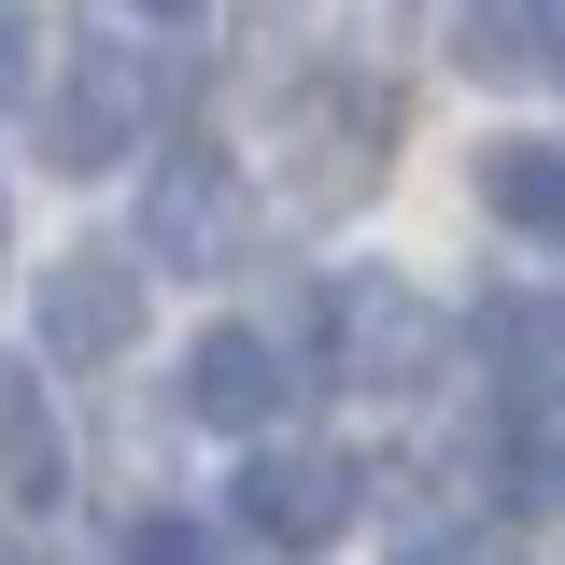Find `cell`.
Returning a JSON list of instances; mask_svg holds the SVG:
<instances>
[{"label":"cell","mask_w":565,"mask_h":565,"mask_svg":"<svg viewBox=\"0 0 565 565\" xmlns=\"http://www.w3.org/2000/svg\"><path fill=\"white\" fill-rule=\"evenodd\" d=\"M141 128H156V57L141 43H71L57 99H43V156L57 170H114V156H141Z\"/></svg>","instance_id":"obj_1"},{"label":"cell","mask_w":565,"mask_h":565,"mask_svg":"<svg viewBox=\"0 0 565 565\" xmlns=\"http://www.w3.org/2000/svg\"><path fill=\"white\" fill-rule=\"evenodd\" d=\"M226 523H241V537H255V552H282V565H311V552H340L353 537V467L340 452H255V467H241V494H226Z\"/></svg>","instance_id":"obj_2"},{"label":"cell","mask_w":565,"mask_h":565,"mask_svg":"<svg viewBox=\"0 0 565 565\" xmlns=\"http://www.w3.org/2000/svg\"><path fill=\"white\" fill-rule=\"evenodd\" d=\"M311 326H326V353H340V382H367V396H411L424 367H438V311H424L411 282H382V269H340Z\"/></svg>","instance_id":"obj_3"},{"label":"cell","mask_w":565,"mask_h":565,"mask_svg":"<svg viewBox=\"0 0 565 565\" xmlns=\"http://www.w3.org/2000/svg\"><path fill=\"white\" fill-rule=\"evenodd\" d=\"M141 255L156 269H226L241 255V170L212 141H170L156 184H141Z\"/></svg>","instance_id":"obj_4"},{"label":"cell","mask_w":565,"mask_h":565,"mask_svg":"<svg viewBox=\"0 0 565 565\" xmlns=\"http://www.w3.org/2000/svg\"><path fill=\"white\" fill-rule=\"evenodd\" d=\"M141 340V269L128 255H57L43 269V353L57 367H114Z\"/></svg>","instance_id":"obj_5"},{"label":"cell","mask_w":565,"mask_h":565,"mask_svg":"<svg viewBox=\"0 0 565 565\" xmlns=\"http://www.w3.org/2000/svg\"><path fill=\"white\" fill-rule=\"evenodd\" d=\"M184 411L226 424V438H255V424L282 411V340L269 326H212V340L184 353Z\"/></svg>","instance_id":"obj_6"},{"label":"cell","mask_w":565,"mask_h":565,"mask_svg":"<svg viewBox=\"0 0 565 565\" xmlns=\"http://www.w3.org/2000/svg\"><path fill=\"white\" fill-rule=\"evenodd\" d=\"M452 57L481 85H537L565 71V0H452Z\"/></svg>","instance_id":"obj_7"},{"label":"cell","mask_w":565,"mask_h":565,"mask_svg":"<svg viewBox=\"0 0 565 565\" xmlns=\"http://www.w3.org/2000/svg\"><path fill=\"white\" fill-rule=\"evenodd\" d=\"M481 353H494L509 396H565V297H552V282L494 297V311H481Z\"/></svg>","instance_id":"obj_8"},{"label":"cell","mask_w":565,"mask_h":565,"mask_svg":"<svg viewBox=\"0 0 565 565\" xmlns=\"http://www.w3.org/2000/svg\"><path fill=\"white\" fill-rule=\"evenodd\" d=\"M481 212L523 241H565V141H494L481 156Z\"/></svg>","instance_id":"obj_9"},{"label":"cell","mask_w":565,"mask_h":565,"mask_svg":"<svg viewBox=\"0 0 565 565\" xmlns=\"http://www.w3.org/2000/svg\"><path fill=\"white\" fill-rule=\"evenodd\" d=\"M0 494H57V411L29 353H0Z\"/></svg>","instance_id":"obj_10"},{"label":"cell","mask_w":565,"mask_h":565,"mask_svg":"<svg viewBox=\"0 0 565 565\" xmlns=\"http://www.w3.org/2000/svg\"><path fill=\"white\" fill-rule=\"evenodd\" d=\"M29 57H43L29 43V0H0V99H29Z\"/></svg>","instance_id":"obj_11"},{"label":"cell","mask_w":565,"mask_h":565,"mask_svg":"<svg viewBox=\"0 0 565 565\" xmlns=\"http://www.w3.org/2000/svg\"><path fill=\"white\" fill-rule=\"evenodd\" d=\"M411 565H509L494 537H438V552H411Z\"/></svg>","instance_id":"obj_12"},{"label":"cell","mask_w":565,"mask_h":565,"mask_svg":"<svg viewBox=\"0 0 565 565\" xmlns=\"http://www.w3.org/2000/svg\"><path fill=\"white\" fill-rule=\"evenodd\" d=\"M128 14H199V0H128Z\"/></svg>","instance_id":"obj_13"},{"label":"cell","mask_w":565,"mask_h":565,"mask_svg":"<svg viewBox=\"0 0 565 565\" xmlns=\"http://www.w3.org/2000/svg\"><path fill=\"white\" fill-rule=\"evenodd\" d=\"M0 565H29V552H14V537H0Z\"/></svg>","instance_id":"obj_14"},{"label":"cell","mask_w":565,"mask_h":565,"mask_svg":"<svg viewBox=\"0 0 565 565\" xmlns=\"http://www.w3.org/2000/svg\"><path fill=\"white\" fill-rule=\"evenodd\" d=\"M0 241H14V226H0Z\"/></svg>","instance_id":"obj_15"}]
</instances>
